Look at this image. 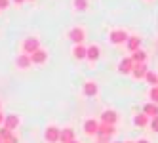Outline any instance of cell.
Here are the masks:
<instances>
[{
	"label": "cell",
	"instance_id": "cell-26",
	"mask_svg": "<svg viewBox=\"0 0 158 143\" xmlns=\"http://www.w3.org/2000/svg\"><path fill=\"white\" fill-rule=\"evenodd\" d=\"M2 122H4V115H2V111H0V126H2Z\"/></svg>",
	"mask_w": 158,
	"mask_h": 143
},
{
	"label": "cell",
	"instance_id": "cell-10",
	"mask_svg": "<svg viewBox=\"0 0 158 143\" xmlns=\"http://www.w3.org/2000/svg\"><path fill=\"white\" fill-rule=\"evenodd\" d=\"M131 69H133V61H131L130 57L122 59V61H120V65H118V71H120L122 74H130V73H131Z\"/></svg>",
	"mask_w": 158,
	"mask_h": 143
},
{
	"label": "cell",
	"instance_id": "cell-19",
	"mask_svg": "<svg viewBox=\"0 0 158 143\" xmlns=\"http://www.w3.org/2000/svg\"><path fill=\"white\" fill-rule=\"evenodd\" d=\"M145 80H147V82H149V84L154 88V86H158V74H156V73H152V71H147Z\"/></svg>",
	"mask_w": 158,
	"mask_h": 143
},
{
	"label": "cell",
	"instance_id": "cell-23",
	"mask_svg": "<svg viewBox=\"0 0 158 143\" xmlns=\"http://www.w3.org/2000/svg\"><path fill=\"white\" fill-rule=\"evenodd\" d=\"M151 99H152V103H158V86L151 88Z\"/></svg>",
	"mask_w": 158,
	"mask_h": 143
},
{
	"label": "cell",
	"instance_id": "cell-4",
	"mask_svg": "<svg viewBox=\"0 0 158 143\" xmlns=\"http://www.w3.org/2000/svg\"><path fill=\"white\" fill-rule=\"evenodd\" d=\"M116 134V128L112 126V124H99V128H97V136H105V137H112Z\"/></svg>",
	"mask_w": 158,
	"mask_h": 143
},
{
	"label": "cell",
	"instance_id": "cell-3",
	"mask_svg": "<svg viewBox=\"0 0 158 143\" xmlns=\"http://www.w3.org/2000/svg\"><path fill=\"white\" fill-rule=\"evenodd\" d=\"M69 38L76 44V46H78V44H82V42H84L86 35H84V31H82V29L74 27V29H71V31H69Z\"/></svg>",
	"mask_w": 158,
	"mask_h": 143
},
{
	"label": "cell",
	"instance_id": "cell-15",
	"mask_svg": "<svg viewBox=\"0 0 158 143\" xmlns=\"http://www.w3.org/2000/svg\"><path fill=\"white\" fill-rule=\"evenodd\" d=\"M86 57L89 59V61H97L99 59V48L97 46H89V48H86Z\"/></svg>",
	"mask_w": 158,
	"mask_h": 143
},
{
	"label": "cell",
	"instance_id": "cell-28",
	"mask_svg": "<svg viewBox=\"0 0 158 143\" xmlns=\"http://www.w3.org/2000/svg\"><path fill=\"white\" fill-rule=\"evenodd\" d=\"M137 143H149V141H147V139H139Z\"/></svg>",
	"mask_w": 158,
	"mask_h": 143
},
{
	"label": "cell",
	"instance_id": "cell-8",
	"mask_svg": "<svg viewBox=\"0 0 158 143\" xmlns=\"http://www.w3.org/2000/svg\"><path fill=\"white\" fill-rule=\"evenodd\" d=\"M73 139H74V130H73V128L59 130V141H61V143H71Z\"/></svg>",
	"mask_w": 158,
	"mask_h": 143
},
{
	"label": "cell",
	"instance_id": "cell-33",
	"mask_svg": "<svg viewBox=\"0 0 158 143\" xmlns=\"http://www.w3.org/2000/svg\"><path fill=\"white\" fill-rule=\"evenodd\" d=\"M114 143H120V141H114Z\"/></svg>",
	"mask_w": 158,
	"mask_h": 143
},
{
	"label": "cell",
	"instance_id": "cell-25",
	"mask_svg": "<svg viewBox=\"0 0 158 143\" xmlns=\"http://www.w3.org/2000/svg\"><path fill=\"white\" fill-rule=\"evenodd\" d=\"M10 6V0H0V10H6Z\"/></svg>",
	"mask_w": 158,
	"mask_h": 143
},
{
	"label": "cell",
	"instance_id": "cell-27",
	"mask_svg": "<svg viewBox=\"0 0 158 143\" xmlns=\"http://www.w3.org/2000/svg\"><path fill=\"white\" fill-rule=\"evenodd\" d=\"M14 2H15V4H21V2H25V0H14Z\"/></svg>",
	"mask_w": 158,
	"mask_h": 143
},
{
	"label": "cell",
	"instance_id": "cell-12",
	"mask_svg": "<svg viewBox=\"0 0 158 143\" xmlns=\"http://www.w3.org/2000/svg\"><path fill=\"white\" fill-rule=\"evenodd\" d=\"M143 115H145V116H151V118L158 116V105H156V103H147V105L143 107Z\"/></svg>",
	"mask_w": 158,
	"mask_h": 143
},
{
	"label": "cell",
	"instance_id": "cell-24",
	"mask_svg": "<svg viewBox=\"0 0 158 143\" xmlns=\"http://www.w3.org/2000/svg\"><path fill=\"white\" fill-rule=\"evenodd\" d=\"M151 128H152L154 132H158V116H154V118L151 120Z\"/></svg>",
	"mask_w": 158,
	"mask_h": 143
},
{
	"label": "cell",
	"instance_id": "cell-16",
	"mask_svg": "<svg viewBox=\"0 0 158 143\" xmlns=\"http://www.w3.org/2000/svg\"><path fill=\"white\" fill-rule=\"evenodd\" d=\"M128 50L130 52H137L139 50V44H141V38L139 36H128Z\"/></svg>",
	"mask_w": 158,
	"mask_h": 143
},
{
	"label": "cell",
	"instance_id": "cell-7",
	"mask_svg": "<svg viewBox=\"0 0 158 143\" xmlns=\"http://www.w3.org/2000/svg\"><path fill=\"white\" fill-rule=\"evenodd\" d=\"M17 124H19L17 115H8V116H4V128H8L10 132H14L17 128Z\"/></svg>",
	"mask_w": 158,
	"mask_h": 143
},
{
	"label": "cell",
	"instance_id": "cell-22",
	"mask_svg": "<svg viewBox=\"0 0 158 143\" xmlns=\"http://www.w3.org/2000/svg\"><path fill=\"white\" fill-rule=\"evenodd\" d=\"M74 8L76 10H86L88 8V0H74Z\"/></svg>",
	"mask_w": 158,
	"mask_h": 143
},
{
	"label": "cell",
	"instance_id": "cell-11",
	"mask_svg": "<svg viewBox=\"0 0 158 143\" xmlns=\"http://www.w3.org/2000/svg\"><path fill=\"white\" fill-rule=\"evenodd\" d=\"M97 128H99V124L95 120H86L84 122V132L88 136H97Z\"/></svg>",
	"mask_w": 158,
	"mask_h": 143
},
{
	"label": "cell",
	"instance_id": "cell-29",
	"mask_svg": "<svg viewBox=\"0 0 158 143\" xmlns=\"http://www.w3.org/2000/svg\"><path fill=\"white\" fill-rule=\"evenodd\" d=\"M71 143H80V141H76V139H73V141H71Z\"/></svg>",
	"mask_w": 158,
	"mask_h": 143
},
{
	"label": "cell",
	"instance_id": "cell-14",
	"mask_svg": "<svg viewBox=\"0 0 158 143\" xmlns=\"http://www.w3.org/2000/svg\"><path fill=\"white\" fill-rule=\"evenodd\" d=\"M84 94H86L88 97L97 95V84H95V82H92V80H88V82L84 84Z\"/></svg>",
	"mask_w": 158,
	"mask_h": 143
},
{
	"label": "cell",
	"instance_id": "cell-5",
	"mask_svg": "<svg viewBox=\"0 0 158 143\" xmlns=\"http://www.w3.org/2000/svg\"><path fill=\"white\" fill-rule=\"evenodd\" d=\"M31 57V65L35 63V65H40V63H44L48 59V52H44V50H36L32 56H29Z\"/></svg>",
	"mask_w": 158,
	"mask_h": 143
},
{
	"label": "cell",
	"instance_id": "cell-21",
	"mask_svg": "<svg viewBox=\"0 0 158 143\" xmlns=\"http://www.w3.org/2000/svg\"><path fill=\"white\" fill-rule=\"evenodd\" d=\"M133 122H135V126L143 128V126H147V116H145V115H137V116L133 118Z\"/></svg>",
	"mask_w": 158,
	"mask_h": 143
},
{
	"label": "cell",
	"instance_id": "cell-20",
	"mask_svg": "<svg viewBox=\"0 0 158 143\" xmlns=\"http://www.w3.org/2000/svg\"><path fill=\"white\" fill-rule=\"evenodd\" d=\"M73 56L76 59H84L86 57V48L82 46V44H78V46H74V50H73Z\"/></svg>",
	"mask_w": 158,
	"mask_h": 143
},
{
	"label": "cell",
	"instance_id": "cell-2",
	"mask_svg": "<svg viewBox=\"0 0 158 143\" xmlns=\"http://www.w3.org/2000/svg\"><path fill=\"white\" fill-rule=\"evenodd\" d=\"M109 38H110L112 44H122V42L128 40V32L122 31V29H116V31H112L110 35H109Z\"/></svg>",
	"mask_w": 158,
	"mask_h": 143
},
{
	"label": "cell",
	"instance_id": "cell-32",
	"mask_svg": "<svg viewBox=\"0 0 158 143\" xmlns=\"http://www.w3.org/2000/svg\"><path fill=\"white\" fill-rule=\"evenodd\" d=\"M0 143H2V137H0Z\"/></svg>",
	"mask_w": 158,
	"mask_h": 143
},
{
	"label": "cell",
	"instance_id": "cell-13",
	"mask_svg": "<svg viewBox=\"0 0 158 143\" xmlns=\"http://www.w3.org/2000/svg\"><path fill=\"white\" fill-rule=\"evenodd\" d=\"M116 118H118V115H116L114 111H105L103 115H101V120H103L105 124H112V126H114Z\"/></svg>",
	"mask_w": 158,
	"mask_h": 143
},
{
	"label": "cell",
	"instance_id": "cell-1",
	"mask_svg": "<svg viewBox=\"0 0 158 143\" xmlns=\"http://www.w3.org/2000/svg\"><path fill=\"white\" fill-rule=\"evenodd\" d=\"M36 50H40V42H38V38H35V36L25 38V42H23V52H25V56H32Z\"/></svg>",
	"mask_w": 158,
	"mask_h": 143
},
{
	"label": "cell",
	"instance_id": "cell-31",
	"mask_svg": "<svg viewBox=\"0 0 158 143\" xmlns=\"http://www.w3.org/2000/svg\"><path fill=\"white\" fill-rule=\"evenodd\" d=\"M126 143H133V141H126Z\"/></svg>",
	"mask_w": 158,
	"mask_h": 143
},
{
	"label": "cell",
	"instance_id": "cell-30",
	"mask_svg": "<svg viewBox=\"0 0 158 143\" xmlns=\"http://www.w3.org/2000/svg\"><path fill=\"white\" fill-rule=\"evenodd\" d=\"M2 143H12V141H2Z\"/></svg>",
	"mask_w": 158,
	"mask_h": 143
},
{
	"label": "cell",
	"instance_id": "cell-6",
	"mask_svg": "<svg viewBox=\"0 0 158 143\" xmlns=\"http://www.w3.org/2000/svg\"><path fill=\"white\" fill-rule=\"evenodd\" d=\"M131 74H133V78H145V74H147V65H145V63H133Z\"/></svg>",
	"mask_w": 158,
	"mask_h": 143
},
{
	"label": "cell",
	"instance_id": "cell-9",
	"mask_svg": "<svg viewBox=\"0 0 158 143\" xmlns=\"http://www.w3.org/2000/svg\"><path fill=\"white\" fill-rule=\"evenodd\" d=\"M46 139H48L50 143H57V141H59V128L48 126V128H46Z\"/></svg>",
	"mask_w": 158,
	"mask_h": 143
},
{
	"label": "cell",
	"instance_id": "cell-17",
	"mask_svg": "<svg viewBox=\"0 0 158 143\" xmlns=\"http://www.w3.org/2000/svg\"><path fill=\"white\" fill-rule=\"evenodd\" d=\"M15 63H17V67H19V69H27V67H31V57L25 56V53H21V56H17Z\"/></svg>",
	"mask_w": 158,
	"mask_h": 143
},
{
	"label": "cell",
	"instance_id": "cell-18",
	"mask_svg": "<svg viewBox=\"0 0 158 143\" xmlns=\"http://www.w3.org/2000/svg\"><path fill=\"white\" fill-rule=\"evenodd\" d=\"M133 63H145L147 61V53L143 52V50H137V52H133L131 53V57H130Z\"/></svg>",
	"mask_w": 158,
	"mask_h": 143
}]
</instances>
